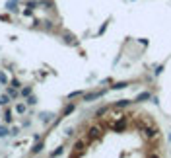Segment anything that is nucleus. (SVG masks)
<instances>
[{
	"mask_svg": "<svg viewBox=\"0 0 171 158\" xmlns=\"http://www.w3.org/2000/svg\"><path fill=\"white\" fill-rule=\"evenodd\" d=\"M64 41L68 43V45H76V41H74V35H72V33H64Z\"/></svg>",
	"mask_w": 171,
	"mask_h": 158,
	"instance_id": "nucleus-15",
	"label": "nucleus"
},
{
	"mask_svg": "<svg viewBox=\"0 0 171 158\" xmlns=\"http://www.w3.org/2000/svg\"><path fill=\"white\" fill-rule=\"evenodd\" d=\"M101 96H105V90H97V92H90V94H84L82 98H84V102H93V100H99Z\"/></svg>",
	"mask_w": 171,
	"mask_h": 158,
	"instance_id": "nucleus-1",
	"label": "nucleus"
},
{
	"mask_svg": "<svg viewBox=\"0 0 171 158\" xmlns=\"http://www.w3.org/2000/svg\"><path fill=\"white\" fill-rule=\"evenodd\" d=\"M10 135V131H8V127L6 125H0V139H6Z\"/></svg>",
	"mask_w": 171,
	"mask_h": 158,
	"instance_id": "nucleus-13",
	"label": "nucleus"
},
{
	"mask_svg": "<svg viewBox=\"0 0 171 158\" xmlns=\"http://www.w3.org/2000/svg\"><path fill=\"white\" fill-rule=\"evenodd\" d=\"M80 96H84V92H82V90H76V92H70V94H68V100H74V98H80Z\"/></svg>",
	"mask_w": 171,
	"mask_h": 158,
	"instance_id": "nucleus-19",
	"label": "nucleus"
},
{
	"mask_svg": "<svg viewBox=\"0 0 171 158\" xmlns=\"http://www.w3.org/2000/svg\"><path fill=\"white\" fill-rule=\"evenodd\" d=\"M18 2L20 0H8V2H6V10L8 12H18Z\"/></svg>",
	"mask_w": 171,
	"mask_h": 158,
	"instance_id": "nucleus-8",
	"label": "nucleus"
},
{
	"mask_svg": "<svg viewBox=\"0 0 171 158\" xmlns=\"http://www.w3.org/2000/svg\"><path fill=\"white\" fill-rule=\"evenodd\" d=\"M43 148H45V145H43L41 141H37V145H35V146H33L31 150H29V154H39V152H41Z\"/></svg>",
	"mask_w": 171,
	"mask_h": 158,
	"instance_id": "nucleus-10",
	"label": "nucleus"
},
{
	"mask_svg": "<svg viewBox=\"0 0 171 158\" xmlns=\"http://www.w3.org/2000/svg\"><path fill=\"white\" fill-rule=\"evenodd\" d=\"M167 139H169V142H171V133H169V137H167Z\"/></svg>",
	"mask_w": 171,
	"mask_h": 158,
	"instance_id": "nucleus-32",
	"label": "nucleus"
},
{
	"mask_svg": "<svg viewBox=\"0 0 171 158\" xmlns=\"http://www.w3.org/2000/svg\"><path fill=\"white\" fill-rule=\"evenodd\" d=\"M39 4L43 6V8H47V10H51V8H53V2H51V0H41Z\"/></svg>",
	"mask_w": 171,
	"mask_h": 158,
	"instance_id": "nucleus-23",
	"label": "nucleus"
},
{
	"mask_svg": "<svg viewBox=\"0 0 171 158\" xmlns=\"http://www.w3.org/2000/svg\"><path fill=\"white\" fill-rule=\"evenodd\" d=\"M0 84H8V76L4 72H0Z\"/></svg>",
	"mask_w": 171,
	"mask_h": 158,
	"instance_id": "nucleus-28",
	"label": "nucleus"
},
{
	"mask_svg": "<svg viewBox=\"0 0 171 158\" xmlns=\"http://www.w3.org/2000/svg\"><path fill=\"white\" fill-rule=\"evenodd\" d=\"M8 96L10 98H18L20 96V90H16V88H12V86H10V88H8Z\"/></svg>",
	"mask_w": 171,
	"mask_h": 158,
	"instance_id": "nucleus-20",
	"label": "nucleus"
},
{
	"mask_svg": "<svg viewBox=\"0 0 171 158\" xmlns=\"http://www.w3.org/2000/svg\"><path fill=\"white\" fill-rule=\"evenodd\" d=\"M64 135H66V137H72V135H74V129H72V127H68V129L64 131Z\"/></svg>",
	"mask_w": 171,
	"mask_h": 158,
	"instance_id": "nucleus-30",
	"label": "nucleus"
},
{
	"mask_svg": "<svg viewBox=\"0 0 171 158\" xmlns=\"http://www.w3.org/2000/svg\"><path fill=\"white\" fill-rule=\"evenodd\" d=\"M163 72V64H155L154 67V76H160Z\"/></svg>",
	"mask_w": 171,
	"mask_h": 158,
	"instance_id": "nucleus-22",
	"label": "nucleus"
},
{
	"mask_svg": "<svg viewBox=\"0 0 171 158\" xmlns=\"http://www.w3.org/2000/svg\"><path fill=\"white\" fill-rule=\"evenodd\" d=\"M43 24H45V30H53V21H51V20H45Z\"/></svg>",
	"mask_w": 171,
	"mask_h": 158,
	"instance_id": "nucleus-29",
	"label": "nucleus"
},
{
	"mask_svg": "<svg viewBox=\"0 0 171 158\" xmlns=\"http://www.w3.org/2000/svg\"><path fill=\"white\" fill-rule=\"evenodd\" d=\"M74 109H76V104H68V105H66L64 109H62V117H66V115H70V113H72Z\"/></svg>",
	"mask_w": 171,
	"mask_h": 158,
	"instance_id": "nucleus-11",
	"label": "nucleus"
},
{
	"mask_svg": "<svg viewBox=\"0 0 171 158\" xmlns=\"http://www.w3.org/2000/svg\"><path fill=\"white\" fill-rule=\"evenodd\" d=\"M86 152V141H76V145H74V154H84Z\"/></svg>",
	"mask_w": 171,
	"mask_h": 158,
	"instance_id": "nucleus-4",
	"label": "nucleus"
},
{
	"mask_svg": "<svg viewBox=\"0 0 171 158\" xmlns=\"http://www.w3.org/2000/svg\"><path fill=\"white\" fill-rule=\"evenodd\" d=\"M10 100H12V98H10L8 94H6V96H0V105H8Z\"/></svg>",
	"mask_w": 171,
	"mask_h": 158,
	"instance_id": "nucleus-21",
	"label": "nucleus"
},
{
	"mask_svg": "<svg viewBox=\"0 0 171 158\" xmlns=\"http://www.w3.org/2000/svg\"><path fill=\"white\" fill-rule=\"evenodd\" d=\"M64 152V146H58L56 150H53V152H51V156H61Z\"/></svg>",
	"mask_w": 171,
	"mask_h": 158,
	"instance_id": "nucleus-26",
	"label": "nucleus"
},
{
	"mask_svg": "<svg viewBox=\"0 0 171 158\" xmlns=\"http://www.w3.org/2000/svg\"><path fill=\"white\" fill-rule=\"evenodd\" d=\"M146 100H152V94H150V92H140V94L134 98V102H136V104H142V102H146Z\"/></svg>",
	"mask_w": 171,
	"mask_h": 158,
	"instance_id": "nucleus-6",
	"label": "nucleus"
},
{
	"mask_svg": "<svg viewBox=\"0 0 171 158\" xmlns=\"http://www.w3.org/2000/svg\"><path fill=\"white\" fill-rule=\"evenodd\" d=\"M126 86H128V82H117V84L111 86V90H123V88H126Z\"/></svg>",
	"mask_w": 171,
	"mask_h": 158,
	"instance_id": "nucleus-16",
	"label": "nucleus"
},
{
	"mask_svg": "<svg viewBox=\"0 0 171 158\" xmlns=\"http://www.w3.org/2000/svg\"><path fill=\"white\" fill-rule=\"evenodd\" d=\"M37 4H39V2H37V0H29V2H27V8H29V10H33Z\"/></svg>",
	"mask_w": 171,
	"mask_h": 158,
	"instance_id": "nucleus-27",
	"label": "nucleus"
},
{
	"mask_svg": "<svg viewBox=\"0 0 171 158\" xmlns=\"http://www.w3.org/2000/svg\"><path fill=\"white\" fill-rule=\"evenodd\" d=\"M99 137H101V129L99 127H92L90 131H88V141L90 142L95 141V139H99Z\"/></svg>",
	"mask_w": 171,
	"mask_h": 158,
	"instance_id": "nucleus-2",
	"label": "nucleus"
},
{
	"mask_svg": "<svg viewBox=\"0 0 171 158\" xmlns=\"http://www.w3.org/2000/svg\"><path fill=\"white\" fill-rule=\"evenodd\" d=\"M18 133H20V129H18V127H12V131H10V135H12V137H16Z\"/></svg>",
	"mask_w": 171,
	"mask_h": 158,
	"instance_id": "nucleus-31",
	"label": "nucleus"
},
{
	"mask_svg": "<svg viewBox=\"0 0 171 158\" xmlns=\"http://www.w3.org/2000/svg\"><path fill=\"white\" fill-rule=\"evenodd\" d=\"M16 111L20 113V115H24V113L27 111V104H18L16 105Z\"/></svg>",
	"mask_w": 171,
	"mask_h": 158,
	"instance_id": "nucleus-14",
	"label": "nucleus"
},
{
	"mask_svg": "<svg viewBox=\"0 0 171 158\" xmlns=\"http://www.w3.org/2000/svg\"><path fill=\"white\" fill-rule=\"evenodd\" d=\"M124 127H126V117H121L119 121H115V123H113V131L115 133H121Z\"/></svg>",
	"mask_w": 171,
	"mask_h": 158,
	"instance_id": "nucleus-3",
	"label": "nucleus"
},
{
	"mask_svg": "<svg viewBox=\"0 0 171 158\" xmlns=\"http://www.w3.org/2000/svg\"><path fill=\"white\" fill-rule=\"evenodd\" d=\"M107 111H109V107H107V105H105V107H99V109L95 111V115H97V117H101V115H105Z\"/></svg>",
	"mask_w": 171,
	"mask_h": 158,
	"instance_id": "nucleus-24",
	"label": "nucleus"
},
{
	"mask_svg": "<svg viewBox=\"0 0 171 158\" xmlns=\"http://www.w3.org/2000/svg\"><path fill=\"white\" fill-rule=\"evenodd\" d=\"M35 104H37V98H35L33 94H29V96H27V105H35Z\"/></svg>",
	"mask_w": 171,
	"mask_h": 158,
	"instance_id": "nucleus-25",
	"label": "nucleus"
},
{
	"mask_svg": "<svg viewBox=\"0 0 171 158\" xmlns=\"http://www.w3.org/2000/svg\"><path fill=\"white\" fill-rule=\"evenodd\" d=\"M39 119H41V121H43V123H45V125H47V123H51V121H53V119H55V113H51V111H43V113H41V115H39Z\"/></svg>",
	"mask_w": 171,
	"mask_h": 158,
	"instance_id": "nucleus-7",
	"label": "nucleus"
},
{
	"mask_svg": "<svg viewBox=\"0 0 171 158\" xmlns=\"http://www.w3.org/2000/svg\"><path fill=\"white\" fill-rule=\"evenodd\" d=\"M10 86H12V88H16V90H20V88H21V82L18 80V78H12V80H10Z\"/></svg>",
	"mask_w": 171,
	"mask_h": 158,
	"instance_id": "nucleus-18",
	"label": "nucleus"
},
{
	"mask_svg": "<svg viewBox=\"0 0 171 158\" xmlns=\"http://www.w3.org/2000/svg\"><path fill=\"white\" fill-rule=\"evenodd\" d=\"M12 119H14V117H12V111L6 109V111H4V123H12Z\"/></svg>",
	"mask_w": 171,
	"mask_h": 158,
	"instance_id": "nucleus-17",
	"label": "nucleus"
},
{
	"mask_svg": "<svg viewBox=\"0 0 171 158\" xmlns=\"http://www.w3.org/2000/svg\"><path fill=\"white\" fill-rule=\"evenodd\" d=\"M20 94L24 96V98H27L29 94H33V88H31V86H25V88H20Z\"/></svg>",
	"mask_w": 171,
	"mask_h": 158,
	"instance_id": "nucleus-12",
	"label": "nucleus"
},
{
	"mask_svg": "<svg viewBox=\"0 0 171 158\" xmlns=\"http://www.w3.org/2000/svg\"><path fill=\"white\" fill-rule=\"evenodd\" d=\"M130 104H134V102H132V100H119V102L113 104V107H128Z\"/></svg>",
	"mask_w": 171,
	"mask_h": 158,
	"instance_id": "nucleus-9",
	"label": "nucleus"
},
{
	"mask_svg": "<svg viewBox=\"0 0 171 158\" xmlns=\"http://www.w3.org/2000/svg\"><path fill=\"white\" fill-rule=\"evenodd\" d=\"M144 133H146V137H148V139L160 137V129H155V127H146V129H144Z\"/></svg>",
	"mask_w": 171,
	"mask_h": 158,
	"instance_id": "nucleus-5",
	"label": "nucleus"
}]
</instances>
